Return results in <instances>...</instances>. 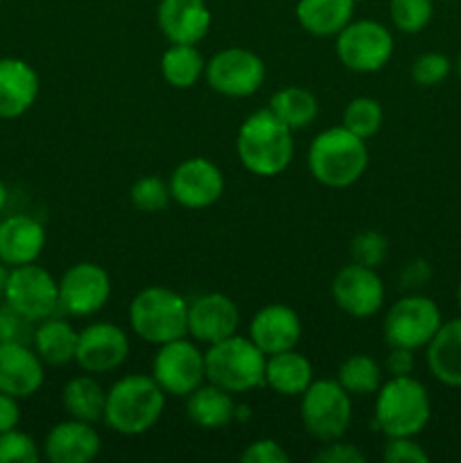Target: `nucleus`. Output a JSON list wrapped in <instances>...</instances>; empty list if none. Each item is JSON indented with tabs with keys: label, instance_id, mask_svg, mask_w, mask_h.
<instances>
[{
	"label": "nucleus",
	"instance_id": "obj_10",
	"mask_svg": "<svg viewBox=\"0 0 461 463\" xmlns=\"http://www.w3.org/2000/svg\"><path fill=\"white\" fill-rule=\"evenodd\" d=\"M393 34L382 23L360 18L351 21L337 34V57L348 71L371 75L378 72L391 61L393 57Z\"/></svg>",
	"mask_w": 461,
	"mask_h": 463
},
{
	"label": "nucleus",
	"instance_id": "obj_39",
	"mask_svg": "<svg viewBox=\"0 0 461 463\" xmlns=\"http://www.w3.org/2000/svg\"><path fill=\"white\" fill-rule=\"evenodd\" d=\"M382 459L387 463H428L429 455L416 437H387Z\"/></svg>",
	"mask_w": 461,
	"mask_h": 463
},
{
	"label": "nucleus",
	"instance_id": "obj_3",
	"mask_svg": "<svg viewBox=\"0 0 461 463\" xmlns=\"http://www.w3.org/2000/svg\"><path fill=\"white\" fill-rule=\"evenodd\" d=\"M369 167L366 140L346 127H328L307 147V170L325 188H351Z\"/></svg>",
	"mask_w": 461,
	"mask_h": 463
},
{
	"label": "nucleus",
	"instance_id": "obj_45",
	"mask_svg": "<svg viewBox=\"0 0 461 463\" xmlns=\"http://www.w3.org/2000/svg\"><path fill=\"white\" fill-rule=\"evenodd\" d=\"M18 423H21V407H18V398L0 392V434L7 432V430L18 428Z\"/></svg>",
	"mask_w": 461,
	"mask_h": 463
},
{
	"label": "nucleus",
	"instance_id": "obj_14",
	"mask_svg": "<svg viewBox=\"0 0 461 463\" xmlns=\"http://www.w3.org/2000/svg\"><path fill=\"white\" fill-rule=\"evenodd\" d=\"M330 294L334 306L353 319H371L384 306V283L378 269L357 262L342 267L334 274Z\"/></svg>",
	"mask_w": 461,
	"mask_h": 463
},
{
	"label": "nucleus",
	"instance_id": "obj_30",
	"mask_svg": "<svg viewBox=\"0 0 461 463\" xmlns=\"http://www.w3.org/2000/svg\"><path fill=\"white\" fill-rule=\"evenodd\" d=\"M206 71V59L190 43H170L161 57V75L172 89L188 90L197 84Z\"/></svg>",
	"mask_w": 461,
	"mask_h": 463
},
{
	"label": "nucleus",
	"instance_id": "obj_6",
	"mask_svg": "<svg viewBox=\"0 0 461 463\" xmlns=\"http://www.w3.org/2000/svg\"><path fill=\"white\" fill-rule=\"evenodd\" d=\"M206 355V380L229 393H249L265 387L267 355L249 337L238 333L211 344Z\"/></svg>",
	"mask_w": 461,
	"mask_h": 463
},
{
	"label": "nucleus",
	"instance_id": "obj_46",
	"mask_svg": "<svg viewBox=\"0 0 461 463\" xmlns=\"http://www.w3.org/2000/svg\"><path fill=\"white\" fill-rule=\"evenodd\" d=\"M5 267L7 265H5V262H0V294L5 292V283H7V276H9V271L5 269Z\"/></svg>",
	"mask_w": 461,
	"mask_h": 463
},
{
	"label": "nucleus",
	"instance_id": "obj_51",
	"mask_svg": "<svg viewBox=\"0 0 461 463\" xmlns=\"http://www.w3.org/2000/svg\"><path fill=\"white\" fill-rule=\"evenodd\" d=\"M0 5H3V0H0Z\"/></svg>",
	"mask_w": 461,
	"mask_h": 463
},
{
	"label": "nucleus",
	"instance_id": "obj_40",
	"mask_svg": "<svg viewBox=\"0 0 461 463\" xmlns=\"http://www.w3.org/2000/svg\"><path fill=\"white\" fill-rule=\"evenodd\" d=\"M242 463H287L289 455L274 439H256L240 455Z\"/></svg>",
	"mask_w": 461,
	"mask_h": 463
},
{
	"label": "nucleus",
	"instance_id": "obj_38",
	"mask_svg": "<svg viewBox=\"0 0 461 463\" xmlns=\"http://www.w3.org/2000/svg\"><path fill=\"white\" fill-rule=\"evenodd\" d=\"M450 71L452 61L446 54L423 52L420 57H416L414 63H411V80H414V84H419L420 89H432V86H438L441 81H446Z\"/></svg>",
	"mask_w": 461,
	"mask_h": 463
},
{
	"label": "nucleus",
	"instance_id": "obj_15",
	"mask_svg": "<svg viewBox=\"0 0 461 463\" xmlns=\"http://www.w3.org/2000/svg\"><path fill=\"white\" fill-rule=\"evenodd\" d=\"M131 351L125 330L111 321H95L80 330L75 362L86 373H111L120 369Z\"/></svg>",
	"mask_w": 461,
	"mask_h": 463
},
{
	"label": "nucleus",
	"instance_id": "obj_4",
	"mask_svg": "<svg viewBox=\"0 0 461 463\" xmlns=\"http://www.w3.org/2000/svg\"><path fill=\"white\" fill-rule=\"evenodd\" d=\"M432 419V401L414 375H391L375 392L373 423L384 437H419Z\"/></svg>",
	"mask_w": 461,
	"mask_h": 463
},
{
	"label": "nucleus",
	"instance_id": "obj_32",
	"mask_svg": "<svg viewBox=\"0 0 461 463\" xmlns=\"http://www.w3.org/2000/svg\"><path fill=\"white\" fill-rule=\"evenodd\" d=\"M337 383L351 396H375L382 384V366L366 353H355L339 364Z\"/></svg>",
	"mask_w": 461,
	"mask_h": 463
},
{
	"label": "nucleus",
	"instance_id": "obj_35",
	"mask_svg": "<svg viewBox=\"0 0 461 463\" xmlns=\"http://www.w3.org/2000/svg\"><path fill=\"white\" fill-rule=\"evenodd\" d=\"M389 16L396 30L405 34H419L434 16V0H391Z\"/></svg>",
	"mask_w": 461,
	"mask_h": 463
},
{
	"label": "nucleus",
	"instance_id": "obj_44",
	"mask_svg": "<svg viewBox=\"0 0 461 463\" xmlns=\"http://www.w3.org/2000/svg\"><path fill=\"white\" fill-rule=\"evenodd\" d=\"M23 324H30V321L16 315L12 307L0 310V342H23Z\"/></svg>",
	"mask_w": 461,
	"mask_h": 463
},
{
	"label": "nucleus",
	"instance_id": "obj_9",
	"mask_svg": "<svg viewBox=\"0 0 461 463\" xmlns=\"http://www.w3.org/2000/svg\"><path fill=\"white\" fill-rule=\"evenodd\" d=\"M5 303L30 324L54 317L59 310V280L36 262L12 267L5 283Z\"/></svg>",
	"mask_w": 461,
	"mask_h": 463
},
{
	"label": "nucleus",
	"instance_id": "obj_20",
	"mask_svg": "<svg viewBox=\"0 0 461 463\" xmlns=\"http://www.w3.org/2000/svg\"><path fill=\"white\" fill-rule=\"evenodd\" d=\"M156 23L170 43L197 45L211 32L212 12L206 0H161Z\"/></svg>",
	"mask_w": 461,
	"mask_h": 463
},
{
	"label": "nucleus",
	"instance_id": "obj_13",
	"mask_svg": "<svg viewBox=\"0 0 461 463\" xmlns=\"http://www.w3.org/2000/svg\"><path fill=\"white\" fill-rule=\"evenodd\" d=\"M111 298V276L98 262H75L59 279V310L71 317H93Z\"/></svg>",
	"mask_w": 461,
	"mask_h": 463
},
{
	"label": "nucleus",
	"instance_id": "obj_16",
	"mask_svg": "<svg viewBox=\"0 0 461 463\" xmlns=\"http://www.w3.org/2000/svg\"><path fill=\"white\" fill-rule=\"evenodd\" d=\"M172 202L190 211H202L220 202L224 194V175L212 161L203 156H193L181 161L172 170L170 179Z\"/></svg>",
	"mask_w": 461,
	"mask_h": 463
},
{
	"label": "nucleus",
	"instance_id": "obj_28",
	"mask_svg": "<svg viewBox=\"0 0 461 463\" xmlns=\"http://www.w3.org/2000/svg\"><path fill=\"white\" fill-rule=\"evenodd\" d=\"M77 339H80V330L57 317L39 321V328L32 335L36 355L43 360V364L50 366H66L75 362Z\"/></svg>",
	"mask_w": 461,
	"mask_h": 463
},
{
	"label": "nucleus",
	"instance_id": "obj_48",
	"mask_svg": "<svg viewBox=\"0 0 461 463\" xmlns=\"http://www.w3.org/2000/svg\"><path fill=\"white\" fill-rule=\"evenodd\" d=\"M455 68H456V75H459V80H461V52H459V57H456Z\"/></svg>",
	"mask_w": 461,
	"mask_h": 463
},
{
	"label": "nucleus",
	"instance_id": "obj_23",
	"mask_svg": "<svg viewBox=\"0 0 461 463\" xmlns=\"http://www.w3.org/2000/svg\"><path fill=\"white\" fill-rule=\"evenodd\" d=\"M45 249V229L32 215H12L0 222V262L7 267L30 265Z\"/></svg>",
	"mask_w": 461,
	"mask_h": 463
},
{
	"label": "nucleus",
	"instance_id": "obj_12",
	"mask_svg": "<svg viewBox=\"0 0 461 463\" xmlns=\"http://www.w3.org/2000/svg\"><path fill=\"white\" fill-rule=\"evenodd\" d=\"M208 86L226 98H249L265 84L267 66L249 48H224L212 54L203 71Z\"/></svg>",
	"mask_w": 461,
	"mask_h": 463
},
{
	"label": "nucleus",
	"instance_id": "obj_33",
	"mask_svg": "<svg viewBox=\"0 0 461 463\" xmlns=\"http://www.w3.org/2000/svg\"><path fill=\"white\" fill-rule=\"evenodd\" d=\"M384 122V111L380 107V102L375 98H369V95H360V98L351 99L343 109V122L351 134L360 136V138L369 140L373 138L380 131Z\"/></svg>",
	"mask_w": 461,
	"mask_h": 463
},
{
	"label": "nucleus",
	"instance_id": "obj_19",
	"mask_svg": "<svg viewBox=\"0 0 461 463\" xmlns=\"http://www.w3.org/2000/svg\"><path fill=\"white\" fill-rule=\"evenodd\" d=\"M43 360L25 342H0V392L30 398L43 387Z\"/></svg>",
	"mask_w": 461,
	"mask_h": 463
},
{
	"label": "nucleus",
	"instance_id": "obj_17",
	"mask_svg": "<svg viewBox=\"0 0 461 463\" xmlns=\"http://www.w3.org/2000/svg\"><path fill=\"white\" fill-rule=\"evenodd\" d=\"M238 326L240 307L226 294L208 292L188 301V337L197 344L221 342L238 333Z\"/></svg>",
	"mask_w": 461,
	"mask_h": 463
},
{
	"label": "nucleus",
	"instance_id": "obj_21",
	"mask_svg": "<svg viewBox=\"0 0 461 463\" xmlns=\"http://www.w3.org/2000/svg\"><path fill=\"white\" fill-rule=\"evenodd\" d=\"M102 452V437L93 423L66 419L43 441V457L52 463H90Z\"/></svg>",
	"mask_w": 461,
	"mask_h": 463
},
{
	"label": "nucleus",
	"instance_id": "obj_27",
	"mask_svg": "<svg viewBox=\"0 0 461 463\" xmlns=\"http://www.w3.org/2000/svg\"><path fill=\"white\" fill-rule=\"evenodd\" d=\"M353 0H298L296 21L307 34L328 39L337 36L353 21Z\"/></svg>",
	"mask_w": 461,
	"mask_h": 463
},
{
	"label": "nucleus",
	"instance_id": "obj_41",
	"mask_svg": "<svg viewBox=\"0 0 461 463\" xmlns=\"http://www.w3.org/2000/svg\"><path fill=\"white\" fill-rule=\"evenodd\" d=\"M324 446L325 448H321V450L315 455L316 463H364L366 461V455L360 450V448L353 446V443L342 441V439L324 443Z\"/></svg>",
	"mask_w": 461,
	"mask_h": 463
},
{
	"label": "nucleus",
	"instance_id": "obj_47",
	"mask_svg": "<svg viewBox=\"0 0 461 463\" xmlns=\"http://www.w3.org/2000/svg\"><path fill=\"white\" fill-rule=\"evenodd\" d=\"M5 203H7V185H5L3 179H0V211L5 208Z\"/></svg>",
	"mask_w": 461,
	"mask_h": 463
},
{
	"label": "nucleus",
	"instance_id": "obj_24",
	"mask_svg": "<svg viewBox=\"0 0 461 463\" xmlns=\"http://www.w3.org/2000/svg\"><path fill=\"white\" fill-rule=\"evenodd\" d=\"M425 362L438 383L461 389V317L443 321L432 342L425 346Z\"/></svg>",
	"mask_w": 461,
	"mask_h": 463
},
{
	"label": "nucleus",
	"instance_id": "obj_36",
	"mask_svg": "<svg viewBox=\"0 0 461 463\" xmlns=\"http://www.w3.org/2000/svg\"><path fill=\"white\" fill-rule=\"evenodd\" d=\"M348 251H351V262L378 269V267H382L389 258V240L375 229L360 231V233L351 240V249H348Z\"/></svg>",
	"mask_w": 461,
	"mask_h": 463
},
{
	"label": "nucleus",
	"instance_id": "obj_2",
	"mask_svg": "<svg viewBox=\"0 0 461 463\" xmlns=\"http://www.w3.org/2000/svg\"><path fill=\"white\" fill-rule=\"evenodd\" d=\"M167 393L152 375L129 373L107 389L104 423L122 437H140L161 420Z\"/></svg>",
	"mask_w": 461,
	"mask_h": 463
},
{
	"label": "nucleus",
	"instance_id": "obj_7",
	"mask_svg": "<svg viewBox=\"0 0 461 463\" xmlns=\"http://www.w3.org/2000/svg\"><path fill=\"white\" fill-rule=\"evenodd\" d=\"M353 419V396L334 380H312L301 396V420L306 432L319 443L337 441Z\"/></svg>",
	"mask_w": 461,
	"mask_h": 463
},
{
	"label": "nucleus",
	"instance_id": "obj_1",
	"mask_svg": "<svg viewBox=\"0 0 461 463\" xmlns=\"http://www.w3.org/2000/svg\"><path fill=\"white\" fill-rule=\"evenodd\" d=\"M294 131L271 111L258 109L244 118L235 138L242 167L251 175L271 179L283 175L294 158Z\"/></svg>",
	"mask_w": 461,
	"mask_h": 463
},
{
	"label": "nucleus",
	"instance_id": "obj_22",
	"mask_svg": "<svg viewBox=\"0 0 461 463\" xmlns=\"http://www.w3.org/2000/svg\"><path fill=\"white\" fill-rule=\"evenodd\" d=\"M41 81L34 68L18 57L0 59V120H16L34 107Z\"/></svg>",
	"mask_w": 461,
	"mask_h": 463
},
{
	"label": "nucleus",
	"instance_id": "obj_26",
	"mask_svg": "<svg viewBox=\"0 0 461 463\" xmlns=\"http://www.w3.org/2000/svg\"><path fill=\"white\" fill-rule=\"evenodd\" d=\"M235 401L233 393L224 392L212 383H203L185 396V414L190 423L202 430H221L235 420Z\"/></svg>",
	"mask_w": 461,
	"mask_h": 463
},
{
	"label": "nucleus",
	"instance_id": "obj_37",
	"mask_svg": "<svg viewBox=\"0 0 461 463\" xmlns=\"http://www.w3.org/2000/svg\"><path fill=\"white\" fill-rule=\"evenodd\" d=\"M43 452L34 439L21 430H7L0 434V463H39Z\"/></svg>",
	"mask_w": 461,
	"mask_h": 463
},
{
	"label": "nucleus",
	"instance_id": "obj_18",
	"mask_svg": "<svg viewBox=\"0 0 461 463\" xmlns=\"http://www.w3.org/2000/svg\"><path fill=\"white\" fill-rule=\"evenodd\" d=\"M303 337V321L294 307L285 303H269L253 315L249 324V339L265 355L292 351Z\"/></svg>",
	"mask_w": 461,
	"mask_h": 463
},
{
	"label": "nucleus",
	"instance_id": "obj_8",
	"mask_svg": "<svg viewBox=\"0 0 461 463\" xmlns=\"http://www.w3.org/2000/svg\"><path fill=\"white\" fill-rule=\"evenodd\" d=\"M443 324L441 307L423 294L409 292L398 298L387 310L382 321V335L387 346L419 351L432 342Z\"/></svg>",
	"mask_w": 461,
	"mask_h": 463
},
{
	"label": "nucleus",
	"instance_id": "obj_43",
	"mask_svg": "<svg viewBox=\"0 0 461 463\" xmlns=\"http://www.w3.org/2000/svg\"><path fill=\"white\" fill-rule=\"evenodd\" d=\"M384 369H387L389 375H411V371H414V351H409V348L389 346Z\"/></svg>",
	"mask_w": 461,
	"mask_h": 463
},
{
	"label": "nucleus",
	"instance_id": "obj_31",
	"mask_svg": "<svg viewBox=\"0 0 461 463\" xmlns=\"http://www.w3.org/2000/svg\"><path fill=\"white\" fill-rule=\"evenodd\" d=\"M269 109L292 131L306 129L319 116V99L312 90L303 86H285L278 89L269 99Z\"/></svg>",
	"mask_w": 461,
	"mask_h": 463
},
{
	"label": "nucleus",
	"instance_id": "obj_50",
	"mask_svg": "<svg viewBox=\"0 0 461 463\" xmlns=\"http://www.w3.org/2000/svg\"><path fill=\"white\" fill-rule=\"evenodd\" d=\"M353 3H362V0H353Z\"/></svg>",
	"mask_w": 461,
	"mask_h": 463
},
{
	"label": "nucleus",
	"instance_id": "obj_25",
	"mask_svg": "<svg viewBox=\"0 0 461 463\" xmlns=\"http://www.w3.org/2000/svg\"><path fill=\"white\" fill-rule=\"evenodd\" d=\"M312 364L303 353L296 348L283 353H274L267 355V369H265V387L278 396L287 398H301L303 392L312 384Z\"/></svg>",
	"mask_w": 461,
	"mask_h": 463
},
{
	"label": "nucleus",
	"instance_id": "obj_29",
	"mask_svg": "<svg viewBox=\"0 0 461 463\" xmlns=\"http://www.w3.org/2000/svg\"><path fill=\"white\" fill-rule=\"evenodd\" d=\"M61 405L68 419L98 423L104 420V405H107V389L93 378V373L75 375L61 389Z\"/></svg>",
	"mask_w": 461,
	"mask_h": 463
},
{
	"label": "nucleus",
	"instance_id": "obj_49",
	"mask_svg": "<svg viewBox=\"0 0 461 463\" xmlns=\"http://www.w3.org/2000/svg\"><path fill=\"white\" fill-rule=\"evenodd\" d=\"M456 303H459V310H461V283L459 288H456Z\"/></svg>",
	"mask_w": 461,
	"mask_h": 463
},
{
	"label": "nucleus",
	"instance_id": "obj_34",
	"mask_svg": "<svg viewBox=\"0 0 461 463\" xmlns=\"http://www.w3.org/2000/svg\"><path fill=\"white\" fill-rule=\"evenodd\" d=\"M131 206L136 211L145 213V215H154V213H163L172 202L170 184L163 181L161 176H140L129 190Z\"/></svg>",
	"mask_w": 461,
	"mask_h": 463
},
{
	"label": "nucleus",
	"instance_id": "obj_42",
	"mask_svg": "<svg viewBox=\"0 0 461 463\" xmlns=\"http://www.w3.org/2000/svg\"><path fill=\"white\" fill-rule=\"evenodd\" d=\"M432 279V267L425 258H414V260L407 262L400 271V288L407 292H416L423 285H428V280Z\"/></svg>",
	"mask_w": 461,
	"mask_h": 463
},
{
	"label": "nucleus",
	"instance_id": "obj_5",
	"mask_svg": "<svg viewBox=\"0 0 461 463\" xmlns=\"http://www.w3.org/2000/svg\"><path fill=\"white\" fill-rule=\"evenodd\" d=\"M129 326L136 337L161 346L188 337V301L170 288H145L131 298Z\"/></svg>",
	"mask_w": 461,
	"mask_h": 463
},
{
	"label": "nucleus",
	"instance_id": "obj_11",
	"mask_svg": "<svg viewBox=\"0 0 461 463\" xmlns=\"http://www.w3.org/2000/svg\"><path fill=\"white\" fill-rule=\"evenodd\" d=\"M152 378L167 396L185 398L206 383V355L193 337L161 344L152 360Z\"/></svg>",
	"mask_w": 461,
	"mask_h": 463
}]
</instances>
